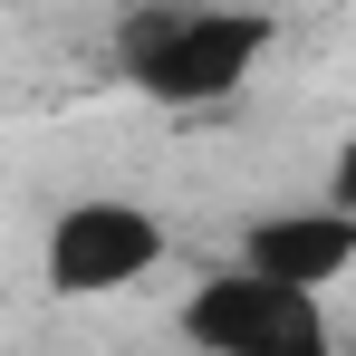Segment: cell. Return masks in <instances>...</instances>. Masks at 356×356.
Instances as JSON below:
<instances>
[{"label":"cell","mask_w":356,"mask_h":356,"mask_svg":"<svg viewBox=\"0 0 356 356\" xmlns=\"http://www.w3.org/2000/svg\"><path fill=\"white\" fill-rule=\"evenodd\" d=\"M280 49V19L260 0H145L116 29V67L125 87L164 116H202L232 106L241 87L260 77V58Z\"/></svg>","instance_id":"obj_1"},{"label":"cell","mask_w":356,"mask_h":356,"mask_svg":"<svg viewBox=\"0 0 356 356\" xmlns=\"http://www.w3.org/2000/svg\"><path fill=\"white\" fill-rule=\"evenodd\" d=\"M183 347L193 356H337V318H327V298L318 289H289V280H270V270H202L174 308Z\"/></svg>","instance_id":"obj_2"},{"label":"cell","mask_w":356,"mask_h":356,"mask_svg":"<svg viewBox=\"0 0 356 356\" xmlns=\"http://www.w3.org/2000/svg\"><path fill=\"white\" fill-rule=\"evenodd\" d=\"M164 250H174V232H164L154 202H135V193H77L49 222V241H39V289L125 298V289H145L164 270Z\"/></svg>","instance_id":"obj_3"},{"label":"cell","mask_w":356,"mask_h":356,"mask_svg":"<svg viewBox=\"0 0 356 356\" xmlns=\"http://www.w3.org/2000/svg\"><path fill=\"white\" fill-rule=\"evenodd\" d=\"M232 260L327 298V289L356 270V212H337L327 193H318V202H270V212H250V222H241Z\"/></svg>","instance_id":"obj_4"},{"label":"cell","mask_w":356,"mask_h":356,"mask_svg":"<svg viewBox=\"0 0 356 356\" xmlns=\"http://www.w3.org/2000/svg\"><path fill=\"white\" fill-rule=\"evenodd\" d=\"M327 202L356 212V135H337V154H327Z\"/></svg>","instance_id":"obj_5"}]
</instances>
